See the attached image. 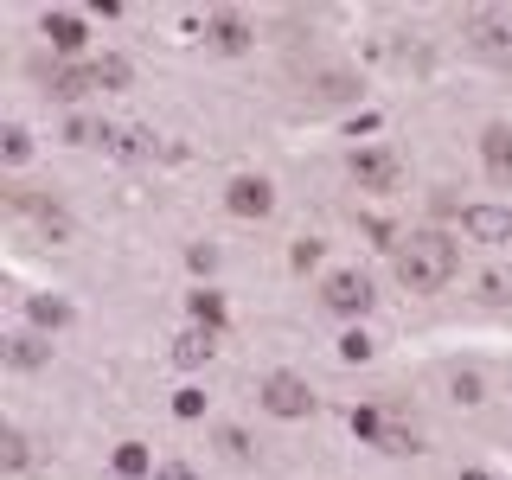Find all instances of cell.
<instances>
[{"label":"cell","instance_id":"cell-1","mask_svg":"<svg viewBox=\"0 0 512 480\" xmlns=\"http://www.w3.org/2000/svg\"><path fill=\"white\" fill-rule=\"evenodd\" d=\"M391 269H397V282H404L410 295H442V288L455 282V269H461V244L442 231V224H416V231H404L391 244Z\"/></svg>","mask_w":512,"mask_h":480},{"label":"cell","instance_id":"cell-2","mask_svg":"<svg viewBox=\"0 0 512 480\" xmlns=\"http://www.w3.org/2000/svg\"><path fill=\"white\" fill-rule=\"evenodd\" d=\"M256 404H263L276 423H301V416H314V384L301 378V372H269L263 384H256Z\"/></svg>","mask_w":512,"mask_h":480},{"label":"cell","instance_id":"cell-3","mask_svg":"<svg viewBox=\"0 0 512 480\" xmlns=\"http://www.w3.org/2000/svg\"><path fill=\"white\" fill-rule=\"evenodd\" d=\"M372 276L365 269H327V282H320V308L340 314V320H365L372 314Z\"/></svg>","mask_w":512,"mask_h":480},{"label":"cell","instance_id":"cell-4","mask_svg":"<svg viewBox=\"0 0 512 480\" xmlns=\"http://www.w3.org/2000/svg\"><path fill=\"white\" fill-rule=\"evenodd\" d=\"M346 173H352V186H359V192H397V180H404V154L378 141V148H359V154H352Z\"/></svg>","mask_w":512,"mask_h":480},{"label":"cell","instance_id":"cell-5","mask_svg":"<svg viewBox=\"0 0 512 480\" xmlns=\"http://www.w3.org/2000/svg\"><path fill=\"white\" fill-rule=\"evenodd\" d=\"M468 45L480 58H493V64H512V20L506 13H493V7H480V13H468Z\"/></svg>","mask_w":512,"mask_h":480},{"label":"cell","instance_id":"cell-6","mask_svg":"<svg viewBox=\"0 0 512 480\" xmlns=\"http://www.w3.org/2000/svg\"><path fill=\"white\" fill-rule=\"evenodd\" d=\"M224 212L231 218H269L276 212V186H269L263 173H237V180L224 186Z\"/></svg>","mask_w":512,"mask_h":480},{"label":"cell","instance_id":"cell-7","mask_svg":"<svg viewBox=\"0 0 512 480\" xmlns=\"http://www.w3.org/2000/svg\"><path fill=\"white\" fill-rule=\"evenodd\" d=\"M352 429H359L365 442H378L384 455H416V429L391 423V410H352Z\"/></svg>","mask_w":512,"mask_h":480},{"label":"cell","instance_id":"cell-8","mask_svg":"<svg viewBox=\"0 0 512 480\" xmlns=\"http://www.w3.org/2000/svg\"><path fill=\"white\" fill-rule=\"evenodd\" d=\"M480 167H487L493 186L512 192V122H487V128H480Z\"/></svg>","mask_w":512,"mask_h":480},{"label":"cell","instance_id":"cell-9","mask_svg":"<svg viewBox=\"0 0 512 480\" xmlns=\"http://www.w3.org/2000/svg\"><path fill=\"white\" fill-rule=\"evenodd\" d=\"M461 231L474 244H512V212L506 205H461Z\"/></svg>","mask_w":512,"mask_h":480},{"label":"cell","instance_id":"cell-10","mask_svg":"<svg viewBox=\"0 0 512 480\" xmlns=\"http://www.w3.org/2000/svg\"><path fill=\"white\" fill-rule=\"evenodd\" d=\"M0 359H7L13 372H39V365H52V340H39V333H7V340H0Z\"/></svg>","mask_w":512,"mask_h":480},{"label":"cell","instance_id":"cell-11","mask_svg":"<svg viewBox=\"0 0 512 480\" xmlns=\"http://www.w3.org/2000/svg\"><path fill=\"white\" fill-rule=\"evenodd\" d=\"M90 90H103V64H64V71H52L58 103H84Z\"/></svg>","mask_w":512,"mask_h":480},{"label":"cell","instance_id":"cell-12","mask_svg":"<svg viewBox=\"0 0 512 480\" xmlns=\"http://www.w3.org/2000/svg\"><path fill=\"white\" fill-rule=\"evenodd\" d=\"M205 39H212V52H224V58H237V52H250V39L256 32L237 20V13H212L205 20Z\"/></svg>","mask_w":512,"mask_h":480},{"label":"cell","instance_id":"cell-13","mask_svg":"<svg viewBox=\"0 0 512 480\" xmlns=\"http://www.w3.org/2000/svg\"><path fill=\"white\" fill-rule=\"evenodd\" d=\"M45 39H52V52H64V58H77V52H84V39H90V32H84V20H77V13H45Z\"/></svg>","mask_w":512,"mask_h":480},{"label":"cell","instance_id":"cell-14","mask_svg":"<svg viewBox=\"0 0 512 480\" xmlns=\"http://www.w3.org/2000/svg\"><path fill=\"white\" fill-rule=\"evenodd\" d=\"M212 352H218V333H205V327H186L180 340H173V365H212Z\"/></svg>","mask_w":512,"mask_h":480},{"label":"cell","instance_id":"cell-15","mask_svg":"<svg viewBox=\"0 0 512 480\" xmlns=\"http://www.w3.org/2000/svg\"><path fill=\"white\" fill-rule=\"evenodd\" d=\"M32 468V436L20 423H7L0 429V474H26Z\"/></svg>","mask_w":512,"mask_h":480},{"label":"cell","instance_id":"cell-16","mask_svg":"<svg viewBox=\"0 0 512 480\" xmlns=\"http://www.w3.org/2000/svg\"><path fill=\"white\" fill-rule=\"evenodd\" d=\"M154 455H148V442H122L116 448V480H154Z\"/></svg>","mask_w":512,"mask_h":480},{"label":"cell","instance_id":"cell-17","mask_svg":"<svg viewBox=\"0 0 512 480\" xmlns=\"http://www.w3.org/2000/svg\"><path fill=\"white\" fill-rule=\"evenodd\" d=\"M26 314H32V327H71V308H64V301H52V295H32L26 301Z\"/></svg>","mask_w":512,"mask_h":480},{"label":"cell","instance_id":"cell-18","mask_svg":"<svg viewBox=\"0 0 512 480\" xmlns=\"http://www.w3.org/2000/svg\"><path fill=\"white\" fill-rule=\"evenodd\" d=\"M186 308H192V320H199L205 333H224V301L212 295V288H199V295H192Z\"/></svg>","mask_w":512,"mask_h":480},{"label":"cell","instance_id":"cell-19","mask_svg":"<svg viewBox=\"0 0 512 480\" xmlns=\"http://www.w3.org/2000/svg\"><path fill=\"white\" fill-rule=\"evenodd\" d=\"M0 154H7V167H26L32 160V135L20 122H7V135H0Z\"/></svg>","mask_w":512,"mask_h":480},{"label":"cell","instance_id":"cell-20","mask_svg":"<svg viewBox=\"0 0 512 480\" xmlns=\"http://www.w3.org/2000/svg\"><path fill=\"white\" fill-rule=\"evenodd\" d=\"M173 416H180V423H192V416H205V391H199V384L173 391Z\"/></svg>","mask_w":512,"mask_h":480},{"label":"cell","instance_id":"cell-21","mask_svg":"<svg viewBox=\"0 0 512 480\" xmlns=\"http://www.w3.org/2000/svg\"><path fill=\"white\" fill-rule=\"evenodd\" d=\"M340 359L346 365H365V359H372V340H365V333H346V340H340Z\"/></svg>","mask_w":512,"mask_h":480},{"label":"cell","instance_id":"cell-22","mask_svg":"<svg viewBox=\"0 0 512 480\" xmlns=\"http://www.w3.org/2000/svg\"><path fill=\"white\" fill-rule=\"evenodd\" d=\"M96 64H103V84H128V64L122 58H96Z\"/></svg>","mask_w":512,"mask_h":480},{"label":"cell","instance_id":"cell-23","mask_svg":"<svg viewBox=\"0 0 512 480\" xmlns=\"http://www.w3.org/2000/svg\"><path fill=\"white\" fill-rule=\"evenodd\" d=\"M154 480H192V468H180V461H173V468H160Z\"/></svg>","mask_w":512,"mask_h":480}]
</instances>
